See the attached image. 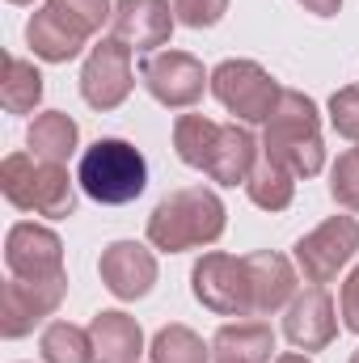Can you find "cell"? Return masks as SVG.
<instances>
[{
	"instance_id": "cell-10",
	"label": "cell",
	"mask_w": 359,
	"mask_h": 363,
	"mask_svg": "<svg viewBox=\"0 0 359 363\" xmlns=\"http://www.w3.org/2000/svg\"><path fill=\"white\" fill-rule=\"evenodd\" d=\"M136 85L131 72V47H123L114 34L101 38L89 51L85 68H81V97L89 101L93 110H118L127 101V93Z\"/></svg>"
},
{
	"instance_id": "cell-4",
	"label": "cell",
	"mask_w": 359,
	"mask_h": 363,
	"mask_svg": "<svg viewBox=\"0 0 359 363\" xmlns=\"http://www.w3.org/2000/svg\"><path fill=\"white\" fill-rule=\"evenodd\" d=\"M77 182H81V190L89 194L93 203L123 207V203H131V199L144 194V186H148V161L127 140H97L81 157Z\"/></svg>"
},
{
	"instance_id": "cell-32",
	"label": "cell",
	"mask_w": 359,
	"mask_h": 363,
	"mask_svg": "<svg viewBox=\"0 0 359 363\" xmlns=\"http://www.w3.org/2000/svg\"><path fill=\"white\" fill-rule=\"evenodd\" d=\"M275 363H313V359H309V355H279Z\"/></svg>"
},
{
	"instance_id": "cell-11",
	"label": "cell",
	"mask_w": 359,
	"mask_h": 363,
	"mask_svg": "<svg viewBox=\"0 0 359 363\" xmlns=\"http://www.w3.org/2000/svg\"><path fill=\"white\" fill-rule=\"evenodd\" d=\"M97 274H101V283L114 300H144L157 283V258L140 241H114V245L101 250Z\"/></svg>"
},
{
	"instance_id": "cell-26",
	"label": "cell",
	"mask_w": 359,
	"mask_h": 363,
	"mask_svg": "<svg viewBox=\"0 0 359 363\" xmlns=\"http://www.w3.org/2000/svg\"><path fill=\"white\" fill-rule=\"evenodd\" d=\"M330 194L338 207L359 211V152H343L330 169Z\"/></svg>"
},
{
	"instance_id": "cell-31",
	"label": "cell",
	"mask_w": 359,
	"mask_h": 363,
	"mask_svg": "<svg viewBox=\"0 0 359 363\" xmlns=\"http://www.w3.org/2000/svg\"><path fill=\"white\" fill-rule=\"evenodd\" d=\"M309 13H317V17H334L338 9H343V0H300Z\"/></svg>"
},
{
	"instance_id": "cell-27",
	"label": "cell",
	"mask_w": 359,
	"mask_h": 363,
	"mask_svg": "<svg viewBox=\"0 0 359 363\" xmlns=\"http://www.w3.org/2000/svg\"><path fill=\"white\" fill-rule=\"evenodd\" d=\"M330 123H334L338 135L359 144V85H347V89H338L330 97Z\"/></svg>"
},
{
	"instance_id": "cell-6",
	"label": "cell",
	"mask_w": 359,
	"mask_h": 363,
	"mask_svg": "<svg viewBox=\"0 0 359 363\" xmlns=\"http://www.w3.org/2000/svg\"><path fill=\"white\" fill-rule=\"evenodd\" d=\"M211 93L241 123H267L275 114V106H279L283 89L275 85V77L263 64H254V60H224L211 72Z\"/></svg>"
},
{
	"instance_id": "cell-20",
	"label": "cell",
	"mask_w": 359,
	"mask_h": 363,
	"mask_svg": "<svg viewBox=\"0 0 359 363\" xmlns=\"http://www.w3.org/2000/svg\"><path fill=\"white\" fill-rule=\"evenodd\" d=\"M77 140H81V127H77V118L64 114V110L38 114V118L30 123V131H26L30 152H34L38 161H51V165H64V161L77 152Z\"/></svg>"
},
{
	"instance_id": "cell-30",
	"label": "cell",
	"mask_w": 359,
	"mask_h": 363,
	"mask_svg": "<svg viewBox=\"0 0 359 363\" xmlns=\"http://www.w3.org/2000/svg\"><path fill=\"white\" fill-rule=\"evenodd\" d=\"M338 308H343V325H347L351 334H359V267L347 274V283H343Z\"/></svg>"
},
{
	"instance_id": "cell-22",
	"label": "cell",
	"mask_w": 359,
	"mask_h": 363,
	"mask_svg": "<svg viewBox=\"0 0 359 363\" xmlns=\"http://www.w3.org/2000/svg\"><path fill=\"white\" fill-rule=\"evenodd\" d=\"M220 127L224 123H211L203 114H182L178 123H174V152H178L182 165L207 169V161L216 152V140H220Z\"/></svg>"
},
{
	"instance_id": "cell-9",
	"label": "cell",
	"mask_w": 359,
	"mask_h": 363,
	"mask_svg": "<svg viewBox=\"0 0 359 363\" xmlns=\"http://www.w3.org/2000/svg\"><path fill=\"white\" fill-rule=\"evenodd\" d=\"M140 81H144V89L153 93L161 106H170V110L194 106L203 97V89L211 85V77L203 72V64L190 51H157V55H148L140 64Z\"/></svg>"
},
{
	"instance_id": "cell-35",
	"label": "cell",
	"mask_w": 359,
	"mask_h": 363,
	"mask_svg": "<svg viewBox=\"0 0 359 363\" xmlns=\"http://www.w3.org/2000/svg\"><path fill=\"white\" fill-rule=\"evenodd\" d=\"M355 152H359V148H355Z\"/></svg>"
},
{
	"instance_id": "cell-19",
	"label": "cell",
	"mask_w": 359,
	"mask_h": 363,
	"mask_svg": "<svg viewBox=\"0 0 359 363\" xmlns=\"http://www.w3.org/2000/svg\"><path fill=\"white\" fill-rule=\"evenodd\" d=\"M270 351H275V334L263 321L220 325L211 338V359L216 363H270Z\"/></svg>"
},
{
	"instance_id": "cell-21",
	"label": "cell",
	"mask_w": 359,
	"mask_h": 363,
	"mask_svg": "<svg viewBox=\"0 0 359 363\" xmlns=\"http://www.w3.org/2000/svg\"><path fill=\"white\" fill-rule=\"evenodd\" d=\"M43 101V72L30 60L4 55V77H0V106L9 114H30Z\"/></svg>"
},
{
	"instance_id": "cell-33",
	"label": "cell",
	"mask_w": 359,
	"mask_h": 363,
	"mask_svg": "<svg viewBox=\"0 0 359 363\" xmlns=\"http://www.w3.org/2000/svg\"><path fill=\"white\" fill-rule=\"evenodd\" d=\"M9 4H34V0H9Z\"/></svg>"
},
{
	"instance_id": "cell-8",
	"label": "cell",
	"mask_w": 359,
	"mask_h": 363,
	"mask_svg": "<svg viewBox=\"0 0 359 363\" xmlns=\"http://www.w3.org/2000/svg\"><path fill=\"white\" fill-rule=\"evenodd\" d=\"M68 296V274L55 279H9L0 287V334L4 338H26L43 317H51Z\"/></svg>"
},
{
	"instance_id": "cell-24",
	"label": "cell",
	"mask_w": 359,
	"mask_h": 363,
	"mask_svg": "<svg viewBox=\"0 0 359 363\" xmlns=\"http://www.w3.org/2000/svg\"><path fill=\"white\" fill-rule=\"evenodd\" d=\"M38 351H43L47 363H97L93 359L89 330H81V325H72V321H51V325L43 330Z\"/></svg>"
},
{
	"instance_id": "cell-18",
	"label": "cell",
	"mask_w": 359,
	"mask_h": 363,
	"mask_svg": "<svg viewBox=\"0 0 359 363\" xmlns=\"http://www.w3.org/2000/svg\"><path fill=\"white\" fill-rule=\"evenodd\" d=\"M254 165H258V140L245 127L228 123V127H220L216 152H211V161H207L203 174L211 182H220V186H237V182H250Z\"/></svg>"
},
{
	"instance_id": "cell-34",
	"label": "cell",
	"mask_w": 359,
	"mask_h": 363,
	"mask_svg": "<svg viewBox=\"0 0 359 363\" xmlns=\"http://www.w3.org/2000/svg\"><path fill=\"white\" fill-rule=\"evenodd\" d=\"M351 363H359V351H355V355H351Z\"/></svg>"
},
{
	"instance_id": "cell-13",
	"label": "cell",
	"mask_w": 359,
	"mask_h": 363,
	"mask_svg": "<svg viewBox=\"0 0 359 363\" xmlns=\"http://www.w3.org/2000/svg\"><path fill=\"white\" fill-rule=\"evenodd\" d=\"M334 300L326 287H309L300 291L292 304H287V317H283V338L296 347V351H326L334 338H338V317H334Z\"/></svg>"
},
{
	"instance_id": "cell-7",
	"label": "cell",
	"mask_w": 359,
	"mask_h": 363,
	"mask_svg": "<svg viewBox=\"0 0 359 363\" xmlns=\"http://www.w3.org/2000/svg\"><path fill=\"white\" fill-rule=\"evenodd\" d=\"M359 254V224L355 216H330L326 224H317L313 233H304L296 241V267L304 274V283L326 287L330 279Z\"/></svg>"
},
{
	"instance_id": "cell-23",
	"label": "cell",
	"mask_w": 359,
	"mask_h": 363,
	"mask_svg": "<svg viewBox=\"0 0 359 363\" xmlns=\"http://www.w3.org/2000/svg\"><path fill=\"white\" fill-rule=\"evenodd\" d=\"M245 194H250V203L263 207V211H283V207H292L296 174L283 169V165L270 161V157H258L254 174H250V182H245Z\"/></svg>"
},
{
	"instance_id": "cell-12",
	"label": "cell",
	"mask_w": 359,
	"mask_h": 363,
	"mask_svg": "<svg viewBox=\"0 0 359 363\" xmlns=\"http://www.w3.org/2000/svg\"><path fill=\"white\" fill-rule=\"evenodd\" d=\"M4 262L17 279H55L64 274V241L43 224H13L4 237Z\"/></svg>"
},
{
	"instance_id": "cell-2",
	"label": "cell",
	"mask_w": 359,
	"mask_h": 363,
	"mask_svg": "<svg viewBox=\"0 0 359 363\" xmlns=\"http://www.w3.org/2000/svg\"><path fill=\"white\" fill-rule=\"evenodd\" d=\"M263 157L279 161L296 178H317L321 174L326 148H321V123H317L313 97H304L296 89L279 93V106H275V114L267 118V131H263Z\"/></svg>"
},
{
	"instance_id": "cell-15",
	"label": "cell",
	"mask_w": 359,
	"mask_h": 363,
	"mask_svg": "<svg viewBox=\"0 0 359 363\" xmlns=\"http://www.w3.org/2000/svg\"><path fill=\"white\" fill-rule=\"evenodd\" d=\"M89 38H93L89 30L77 26L68 13H60L55 4L38 9V13L30 17V26H26V43H30V51H34L38 60H47V64H68V60H77V55L85 51Z\"/></svg>"
},
{
	"instance_id": "cell-16",
	"label": "cell",
	"mask_w": 359,
	"mask_h": 363,
	"mask_svg": "<svg viewBox=\"0 0 359 363\" xmlns=\"http://www.w3.org/2000/svg\"><path fill=\"white\" fill-rule=\"evenodd\" d=\"M245 267H250V287H254V313L267 317L279 313L283 304L296 300V271L283 254L275 250H258V254H245Z\"/></svg>"
},
{
	"instance_id": "cell-14",
	"label": "cell",
	"mask_w": 359,
	"mask_h": 363,
	"mask_svg": "<svg viewBox=\"0 0 359 363\" xmlns=\"http://www.w3.org/2000/svg\"><path fill=\"white\" fill-rule=\"evenodd\" d=\"M174 13H170V0H118L114 4V38L131 51H153V47H165L170 34H174Z\"/></svg>"
},
{
	"instance_id": "cell-17",
	"label": "cell",
	"mask_w": 359,
	"mask_h": 363,
	"mask_svg": "<svg viewBox=\"0 0 359 363\" xmlns=\"http://www.w3.org/2000/svg\"><path fill=\"white\" fill-rule=\"evenodd\" d=\"M89 338H93V359L97 363H140V355H144L140 321L118 313V308H106V313L93 317Z\"/></svg>"
},
{
	"instance_id": "cell-28",
	"label": "cell",
	"mask_w": 359,
	"mask_h": 363,
	"mask_svg": "<svg viewBox=\"0 0 359 363\" xmlns=\"http://www.w3.org/2000/svg\"><path fill=\"white\" fill-rule=\"evenodd\" d=\"M47 4H55L60 13H68L77 26H85L89 34H97L110 17H114V4L110 0H47Z\"/></svg>"
},
{
	"instance_id": "cell-1",
	"label": "cell",
	"mask_w": 359,
	"mask_h": 363,
	"mask_svg": "<svg viewBox=\"0 0 359 363\" xmlns=\"http://www.w3.org/2000/svg\"><path fill=\"white\" fill-rule=\"evenodd\" d=\"M220 233H224V203L207 186H186V190L165 194L148 216V245L165 254L216 245Z\"/></svg>"
},
{
	"instance_id": "cell-29",
	"label": "cell",
	"mask_w": 359,
	"mask_h": 363,
	"mask_svg": "<svg viewBox=\"0 0 359 363\" xmlns=\"http://www.w3.org/2000/svg\"><path fill=\"white\" fill-rule=\"evenodd\" d=\"M228 13V0H174V17L190 30H207Z\"/></svg>"
},
{
	"instance_id": "cell-5",
	"label": "cell",
	"mask_w": 359,
	"mask_h": 363,
	"mask_svg": "<svg viewBox=\"0 0 359 363\" xmlns=\"http://www.w3.org/2000/svg\"><path fill=\"white\" fill-rule=\"evenodd\" d=\"M190 291L203 308L216 317H250L254 313V287L245 258L233 254H203L190 271Z\"/></svg>"
},
{
	"instance_id": "cell-3",
	"label": "cell",
	"mask_w": 359,
	"mask_h": 363,
	"mask_svg": "<svg viewBox=\"0 0 359 363\" xmlns=\"http://www.w3.org/2000/svg\"><path fill=\"white\" fill-rule=\"evenodd\" d=\"M0 190L17 211L68 220L77 211V182L68 178L64 165L38 161L34 152H9L0 165Z\"/></svg>"
},
{
	"instance_id": "cell-25",
	"label": "cell",
	"mask_w": 359,
	"mask_h": 363,
	"mask_svg": "<svg viewBox=\"0 0 359 363\" xmlns=\"http://www.w3.org/2000/svg\"><path fill=\"white\" fill-rule=\"evenodd\" d=\"M148 355H153V363H207L211 347H203V338L190 325H165V330H157Z\"/></svg>"
}]
</instances>
